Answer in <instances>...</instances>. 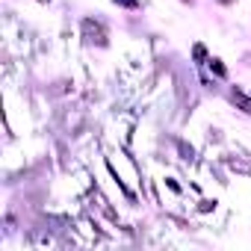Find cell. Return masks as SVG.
<instances>
[{"instance_id":"1","label":"cell","mask_w":251,"mask_h":251,"mask_svg":"<svg viewBox=\"0 0 251 251\" xmlns=\"http://www.w3.org/2000/svg\"><path fill=\"white\" fill-rule=\"evenodd\" d=\"M83 36H86V42H92V45H106V30H103L100 24H95L92 18L83 21Z\"/></svg>"},{"instance_id":"2","label":"cell","mask_w":251,"mask_h":251,"mask_svg":"<svg viewBox=\"0 0 251 251\" xmlns=\"http://www.w3.org/2000/svg\"><path fill=\"white\" fill-rule=\"evenodd\" d=\"M230 98H233V103H236L242 112H248V115H251V95H245L242 89H233V92H230Z\"/></svg>"},{"instance_id":"3","label":"cell","mask_w":251,"mask_h":251,"mask_svg":"<svg viewBox=\"0 0 251 251\" xmlns=\"http://www.w3.org/2000/svg\"><path fill=\"white\" fill-rule=\"evenodd\" d=\"M210 71H213L216 77H227V68L222 65V59H210Z\"/></svg>"},{"instance_id":"4","label":"cell","mask_w":251,"mask_h":251,"mask_svg":"<svg viewBox=\"0 0 251 251\" xmlns=\"http://www.w3.org/2000/svg\"><path fill=\"white\" fill-rule=\"evenodd\" d=\"M192 56H195L198 62H204V56H207V50H204V45H195V50H192Z\"/></svg>"},{"instance_id":"5","label":"cell","mask_w":251,"mask_h":251,"mask_svg":"<svg viewBox=\"0 0 251 251\" xmlns=\"http://www.w3.org/2000/svg\"><path fill=\"white\" fill-rule=\"evenodd\" d=\"M118 6H127V9H136L139 6V0H115Z\"/></svg>"},{"instance_id":"6","label":"cell","mask_w":251,"mask_h":251,"mask_svg":"<svg viewBox=\"0 0 251 251\" xmlns=\"http://www.w3.org/2000/svg\"><path fill=\"white\" fill-rule=\"evenodd\" d=\"M39 3H48V0H39Z\"/></svg>"},{"instance_id":"7","label":"cell","mask_w":251,"mask_h":251,"mask_svg":"<svg viewBox=\"0 0 251 251\" xmlns=\"http://www.w3.org/2000/svg\"><path fill=\"white\" fill-rule=\"evenodd\" d=\"M189 3H192V0H189Z\"/></svg>"}]
</instances>
